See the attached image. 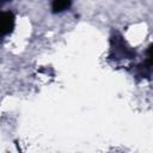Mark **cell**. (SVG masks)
Masks as SVG:
<instances>
[{"label":"cell","mask_w":153,"mask_h":153,"mask_svg":"<svg viewBox=\"0 0 153 153\" xmlns=\"http://www.w3.org/2000/svg\"><path fill=\"white\" fill-rule=\"evenodd\" d=\"M71 6V0H54L53 1V12H62Z\"/></svg>","instance_id":"cell-1"},{"label":"cell","mask_w":153,"mask_h":153,"mask_svg":"<svg viewBox=\"0 0 153 153\" xmlns=\"http://www.w3.org/2000/svg\"><path fill=\"white\" fill-rule=\"evenodd\" d=\"M7 1H11V0H0V5L5 4V2H7Z\"/></svg>","instance_id":"cell-2"}]
</instances>
